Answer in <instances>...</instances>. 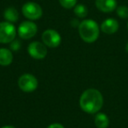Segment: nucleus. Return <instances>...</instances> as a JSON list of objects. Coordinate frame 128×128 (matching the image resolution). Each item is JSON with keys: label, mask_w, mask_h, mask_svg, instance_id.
<instances>
[{"label": "nucleus", "mask_w": 128, "mask_h": 128, "mask_svg": "<svg viewBox=\"0 0 128 128\" xmlns=\"http://www.w3.org/2000/svg\"><path fill=\"white\" fill-rule=\"evenodd\" d=\"M79 104L81 109L86 113H98L104 104L103 95L96 89H88L81 95Z\"/></svg>", "instance_id": "f257e3e1"}, {"label": "nucleus", "mask_w": 128, "mask_h": 128, "mask_svg": "<svg viewBox=\"0 0 128 128\" xmlns=\"http://www.w3.org/2000/svg\"><path fill=\"white\" fill-rule=\"evenodd\" d=\"M79 35L86 43H93L99 37V26L93 20H84L79 24Z\"/></svg>", "instance_id": "f03ea898"}, {"label": "nucleus", "mask_w": 128, "mask_h": 128, "mask_svg": "<svg viewBox=\"0 0 128 128\" xmlns=\"http://www.w3.org/2000/svg\"><path fill=\"white\" fill-rule=\"evenodd\" d=\"M16 34V27L12 23L7 21L0 22V43H11L15 40Z\"/></svg>", "instance_id": "7ed1b4c3"}, {"label": "nucleus", "mask_w": 128, "mask_h": 128, "mask_svg": "<svg viewBox=\"0 0 128 128\" xmlns=\"http://www.w3.org/2000/svg\"><path fill=\"white\" fill-rule=\"evenodd\" d=\"M22 13L29 20H37L42 16V8L34 2H27L22 6Z\"/></svg>", "instance_id": "20e7f679"}, {"label": "nucleus", "mask_w": 128, "mask_h": 128, "mask_svg": "<svg viewBox=\"0 0 128 128\" xmlns=\"http://www.w3.org/2000/svg\"><path fill=\"white\" fill-rule=\"evenodd\" d=\"M18 85L22 91L30 93L37 89L38 80L34 76L31 74H24L18 78Z\"/></svg>", "instance_id": "39448f33"}, {"label": "nucleus", "mask_w": 128, "mask_h": 128, "mask_svg": "<svg viewBox=\"0 0 128 128\" xmlns=\"http://www.w3.org/2000/svg\"><path fill=\"white\" fill-rule=\"evenodd\" d=\"M38 31V27L34 22L28 20V21H24L18 26V36L23 40H29L36 35Z\"/></svg>", "instance_id": "423d86ee"}, {"label": "nucleus", "mask_w": 128, "mask_h": 128, "mask_svg": "<svg viewBox=\"0 0 128 128\" xmlns=\"http://www.w3.org/2000/svg\"><path fill=\"white\" fill-rule=\"evenodd\" d=\"M27 51L30 56L36 60L44 59L48 54V48L44 43L40 41H32L28 45Z\"/></svg>", "instance_id": "0eeeda50"}, {"label": "nucleus", "mask_w": 128, "mask_h": 128, "mask_svg": "<svg viewBox=\"0 0 128 128\" xmlns=\"http://www.w3.org/2000/svg\"><path fill=\"white\" fill-rule=\"evenodd\" d=\"M41 39H42V42L46 46L51 48H57L62 41V38H60L59 32L53 29H48V30L44 31L42 36H41Z\"/></svg>", "instance_id": "6e6552de"}, {"label": "nucleus", "mask_w": 128, "mask_h": 128, "mask_svg": "<svg viewBox=\"0 0 128 128\" xmlns=\"http://www.w3.org/2000/svg\"><path fill=\"white\" fill-rule=\"evenodd\" d=\"M118 22L115 18H109L104 20L103 23L101 24V31L106 34H113L118 30Z\"/></svg>", "instance_id": "1a4fd4ad"}, {"label": "nucleus", "mask_w": 128, "mask_h": 128, "mask_svg": "<svg viewBox=\"0 0 128 128\" xmlns=\"http://www.w3.org/2000/svg\"><path fill=\"white\" fill-rule=\"evenodd\" d=\"M95 4L99 11L105 13L112 12L118 7L116 0H96Z\"/></svg>", "instance_id": "9d476101"}, {"label": "nucleus", "mask_w": 128, "mask_h": 128, "mask_svg": "<svg viewBox=\"0 0 128 128\" xmlns=\"http://www.w3.org/2000/svg\"><path fill=\"white\" fill-rule=\"evenodd\" d=\"M13 60V54L12 50L7 48H0V65L1 66H9Z\"/></svg>", "instance_id": "9b49d317"}, {"label": "nucleus", "mask_w": 128, "mask_h": 128, "mask_svg": "<svg viewBox=\"0 0 128 128\" xmlns=\"http://www.w3.org/2000/svg\"><path fill=\"white\" fill-rule=\"evenodd\" d=\"M94 122L96 128H107L110 124V119L106 114L103 112H98L95 116Z\"/></svg>", "instance_id": "f8f14e48"}, {"label": "nucleus", "mask_w": 128, "mask_h": 128, "mask_svg": "<svg viewBox=\"0 0 128 128\" xmlns=\"http://www.w3.org/2000/svg\"><path fill=\"white\" fill-rule=\"evenodd\" d=\"M4 18L7 22L10 23H16L20 18L18 12L14 7H8L4 12Z\"/></svg>", "instance_id": "ddd939ff"}, {"label": "nucleus", "mask_w": 128, "mask_h": 128, "mask_svg": "<svg viewBox=\"0 0 128 128\" xmlns=\"http://www.w3.org/2000/svg\"><path fill=\"white\" fill-rule=\"evenodd\" d=\"M74 13L78 18H85L88 15V9L84 4H76L74 7Z\"/></svg>", "instance_id": "4468645a"}, {"label": "nucleus", "mask_w": 128, "mask_h": 128, "mask_svg": "<svg viewBox=\"0 0 128 128\" xmlns=\"http://www.w3.org/2000/svg\"><path fill=\"white\" fill-rule=\"evenodd\" d=\"M117 15L121 18H128V7L126 6H118L116 9Z\"/></svg>", "instance_id": "2eb2a0df"}, {"label": "nucleus", "mask_w": 128, "mask_h": 128, "mask_svg": "<svg viewBox=\"0 0 128 128\" xmlns=\"http://www.w3.org/2000/svg\"><path fill=\"white\" fill-rule=\"evenodd\" d=\"M59 2L65 9H71L76 6L77 0H59Z\"/></svg>", "instance_id": "dca6fc26"}, {"label": "nucleus", "mask_w": 128, "mask_h": 128, "mask_svg": "<svg viewBox=\"0 0 128 128\" xmlns=\"http://www.w3.org/2000/svg\"><path fill=\"white\" fill-rule=\"evenodd\" d=\"M10 46H11V49L12 50V51H18V48H20V43L18 40H13L11 42V45H10Z\"/></svg>", "instance_id": "f3484780"}, {"label": "nucleus", "mask_w": 128, "mask_h": 128, "mask_svg": "<svg viewBox=\"0 0 128 128\" xmlns=\"http://www.w3.org/2000/svg\"><path fill=\"white\" fill-rule=\"evenodd\" d=\"M46 128H65L62 124H59V123H54V124L48 126Z\"/></svg>", "instance_id": "a211bd4d"}, {"label": "nucleus", "mask_w": 128, "mask_h": 128, "mask_svg": "<svg viewBox=\"0 0 128 128\" xmlns=\"http://www.w3.org/2000/svg\"><path fill=\"white\" fill-rule=\"evenodd\" d=\"M1 128H16V127H14L13 126H3V127H1Z\"/></svg>", "instance_id": "6ab92c4d"}, {"label": "nucleus", "mask_w": 128, "mask_h": 128, "mask_svg": "<svg viewBox=\"0 0 128 128\" xmlns=\"http://www.w3.org/2000/svg\"><path fill=\"white\" fill-rule=\"evenodd\" d=\"M126 52L128 53V42L126 43Z\"/></svg>", "instance_id": "aec40b11"}, {"label": "nucleus", "mask_w": 128, "mask_h": 128, "mask_svg": "<svg viewBox=\"0 0 128 128\" xmlns=\"http://www.w3.org/2000/svg\"><path fill=\"white\" fill-rule=\"evenodd\" d=\"M127 28H128V22H127Z\"/></svg>", "instance_id": "412c9836"}]
</instances>
